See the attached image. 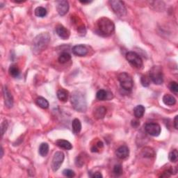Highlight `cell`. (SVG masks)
<instances>
[{"label": "cell", "instance_id": "cell-2", "mask_svg": "<svg viewBox=\"0 0 178 178\" xmlns=\"http://www.w3.org/2000/svg\"><path fill=\"white\" fill-rule=\"evenodd\" d=\"M70 102L73 107L79 112H85L87 109V102L85 96L82 92L75 91L71 94Z\"/></svg>", "mask_w": 178, "mask_h": 178}, {"label": "cell", "instance_id": "cell-24", "mask_svg": "<svg viewBox=\"0 0 178 178\" xmlns=\"http://www.w3.org/2000/svg\"><path fill=\"white\" fill-rule=\"evenodd\" d=\"M36 104L40 106V108L46 109L49 107V102L45 98H44L43 97H40L36 99Z\"/></svg>", "mask_w": 178, "mask_h": 178}, {"label": "cell", "instance_id": "cell-30", "mask_svg": "<svg viewBox=\"0 0 178 178\" xmlns=\"http://www.w3.org/2000/svg\"><path fill=\"white\" fill-rule=\"evenodd\" d=\"M113 172L115 174V176H120L123 173V167L120 164H116L114 166V169H113Z\"/></svg>", "mask_w": 178, "mask_h": 178}, {"label": "cell", "instance_id": "cell-39", "mask_svg": "<svg viewBox=\"0 0 178 178\" xmlns=\"http://www.w3.org/2000/svg\"><path fill=\"white\" fill-rule=\"evenodd\" d=\"M177 118L178 116L177 115H176V117H175V119H174V127H175V128H176V129H177Z\"/></svg>", "mask_w": 178, "mask_h": 178}, {"label": "cell", "instance_id": "cell-33", "mask_svg": "<svg viewBox=\"0 0 178 178\" xmlns=\"http://www.w3.org/2000/svg\"><path fill=\"white\" fill-rule=\"evenodd\" d=\"M75 164L79 167H82L84 164V157H82L81 155L77 157L75 159Z\"/></svg>", "mask_w": 178, "mask_h": 178}, {"label": "cell", "instance_id": "cell-7", "mask_svg": "<svg viewBox=\"0 0 178 178\" xmlns=\"http://www.w3.org/2000/svg\"><path fill=\"white\" fill-rule=\"evenodd\" d=\"M126 59L134 68H137V69H141L143 66L141 57L134 52H127L126 54Z\"/></svg>", "mask_w": 178, "mask_h": 178}, {"label": "cell", "instance_id": "cell-35", "mask_svg": "<svg viewBox=\"0 0 178 178\" xmlns=\"http://www.w3.org/2000/svg\"><path fill=\"white\" fill-rule=\"evenodd\" d=\"M2 136H3V135L4 134V133L7 132V128H8V122L7 120H4V122L2 123Z\"/></svg>", "mask_w": 178, "mask_h": 178}, {"label": "cell", "instance_id": "cell-31", "mask_svg": "<svg viewBox=\"0 0 178 178\" xmlns=\"http://www.w3.org/2000/svg\"><path fill=\"white\" fill-rule=\"evenodd\" d=\"M141 83L143 87H149V85L150 84V77H148L146 75H143L141 77Z\"/></svg>", "mask_w": 178, "mask_h": 178}, {"label": "cell", "instance_id": "cell-10", "mask_svg": "<svg viewBox=\"0 0 178 178\" xmlns=\"http://www.w3.org/2000/svg\"><path fill=\"white\" fill-rule=\"evenodd\" d=\"M69 3L66 0H62V1L57 2V6H56V10L58 13L61 16H63L66 15L68 11H69Z\"/></svg>", "mask_w": 178, "mask_h": 178}, {"label": "cell", "instance_id": "cell-25", "mask_svg": "<svg viewBox=\"0 0 178 178\" xmlns=\"http://www.w3.org/2000/svg\"><path fill=\"white\" fill-rule=\"evenodd\" d=\"M38 152H39L40 156L42 157L47 156V155L49 152V145L47 143H43L40 145Z\"/></svg>", "mask_w": 178, "mask_h": 178}, {"label": "cell", "instance_id": "cell-4", "mask_svg": "<svg viewBox=\"0 0 178 178\" xmlns=\"http://www.w3.org/2000/svg\"><path fill=\"white\" fill-rule=\"evenodd\" d=\"M150 79L157 85H161L164 82V74L162 68L159 66H154L150 70Z\"/></svg>", "mask_w": 178, "mask_h": 178}, {"label": "cell", "instance_id": "cell-28", "mask_svg": "<svg viewBox=\"0 0 178 178\" xmlns=\"http://www.w3.org/2000/svg\"><path fill=\"white\" fill-rule=\"evenodd\" d=\"M178 159V153L177 150H173V151L169 153L168 155V159L170 160L171 162L176 163Z\"/></svg>", "mask_w": 178, "mask_h": 178}, {"label": "cell", "instance_id": "cell-11", "mask_svg": "<svg viewBox=\"0 0 178 178\" xmlns=\"http://www.w3.org/2000/svg\"><path fill=\"white\" fill-rule=\"evenodd\" d=\"M3 94H4V103L7 108L11 109L13 106V97L11 92L8 91L7 87H5L3 89Z\"/></svg>", "mask_w": 178, "mask_h": 178}, {"label": "cell", "instance_id": "cell-6", "mask_svg": "<svg viewBox=\"0 0 178 178\" xmlns=\"http://www.w3.org/2000/svg\"><path fill=\"white\" fill-rule=\"evenodd\" d=\"M113 11L119 17L124 16L127 14V8L124 3L120 0H111L109 1Z\"/></svg>", "mask_w": 178, "mask_h": 178}, {"label": "cell", "instance_id": "cell-12", "mask_svg": "<svg viewBox=\"0 0 178 178\" xmlns=\"http://www.w3.org/2000/svg\"><path fill=\"white\" fill-rule=\"evenodd\" d=\"M56 32L57 35L63 40H68L70 37V31L61 25H59L56 27Z\"/></svg>", "mask_w": 178, "mask_h": 178}, {"label": "cell", "instance_id": "cell-37", "mask_svg": "<svg viewBox=\"0 0 178 178\" xmlns=\"http://www.w3.org/2000/svg\"><path fill=\"white\" fill-rule=\"evenodd\" d=\"M91 177H95V178H102L103 176H102V175L100 173V172H96V173H93V176H91Z\"/></svg>", "mask_w": 178, "mask_h": 178}, {"label": "cell", "instance_id": "cell-16", "mask_svg": "<svg viewBox=\"0 0 178 178\" xmlns=\"http://www.w3.org/2000/svg\"><path fill=\"white\" fill-rule=\"evenodd\" d=\"M56 144L58 147L64 150H69L73 148L72 144H71L69 141L63 140V139H59V140H57L56 141Z\"/></svg>", "mask_w": 178, "mask_h": 178}, {"label": "cell", "instance_id": "cell-38", "mask_svg": "<svg viewBox=\"0 0 178 178\" xmlns=\"http://www.w3.org/2000/svg\"><path fill=\"white\" fill-rule=\"evenodd\" d=\"M139 125H140V123H139V121L136 120H134L132 121V127H137Z\"/></svg>", "mask_w": 178, "mask_h": 178}, {"label": "cell", "instance_id": "cell-5", "mask_svg": "<svg viewBox=\"0 0 178 178\" xmlns=\"http://www.w3.org/2000/svg\"><path fill=\"white\" fill-rule=\"evenodd\" d=\"M118 79L120 82L121 88L126 91H131L132 90L134 82L131 75L127 73H121L118 76Z\"/></svg>", "mask_w": 178, "mask_h": 178}, {"label": "cell", "instance_id": "cell-32", "mask_svg": "<svg viewBox=\"0 0 178 178\" xmlns=\"http://www.w3.org/2000/svg\"><path fill=\"white\" fill-rule=\"evenodd\" d=\"M169 89L176 95L178 93V85L176 82H171L169 84Z\"/></svg>", "mask_w": 178, "mask_h": 178}, {"label": "cell", "instance_id": "cell-17", "mask_svg": "<svg viewBox=\"0 0 178 178\" xmlns=\"http://www.w3.org/2000/svg\"><path fill=\"white\" fill-rule=\"evenodd\" d=\"M163 102L167 106H173L176 104V99L170 94H166L163 97Z\"/></svg>", "mask_w": 178, "mask_h": 178}, {"label": "cell", "instance_id": "cell-27", "mask_svg": "<svg viewBox=\"0 0 178 178\" xmlns=\"http://www.w3.org/2000/svg\"><path fill=\"white\" fill-rule=\"evenodd\" d=\"M142 153H143V156L144 157H148V158H151V157L155 156V152L152 148H145Z\"/></svg>", "mask_w": 178, "mask_h": 178}, {"label": "cell", "instance_id": "cell-15", "mask_svg": "<svg viewBox=\"0 0 178 178\" xmlns=\"http://www.w3.org/2000/svg\"><path fill=\"white\" fill-rule=\"evenodd\" d=\"M106 114V109L103 106H97L94 109L93 115L96 119H102L105 118V115Z\"/></svg>", "mask_w": 178, "mask_h": 178}, {"label": "cell", "instance_id": "cell-34", "mask_svg": "<svg viewBox=\"0 0 178 178\" xmlns=\"http://www.w3.org/2000/svg\"><path fill=\"white\" fill-rule=\"evenodd\" d=\"M63 174L64 176L68 177H73L75 176V172L72 170H70V169H65V170L63 171Z\"/></svg>", "mask_w": 178, "mask_h": 178}, {"label": "cell", "instance_id": "cell-9", "mask_svg": "<svg viewBox=\"0 0 178 178\" xmlns=\"http://www.w3.org/2000/svg\"><path fill=\"white\" fill-rule=\"evenodd\" d=\"M64 154L62 152H60V151L56 152L54 154L52 161V168L53 171L56 172L60 168L61 166L64 161Z\"/></svg>", "mask_w": 178, "mask_h": 178}, {"label": "cell", "instance_id": "cell-1", "mask_svg": "<svg viewBox=\"0 0 178 178\" xmlns=\"http://www.w3.org/2000/svg\"><path fill=\"white\" fill-rule=\"evenodd\" d=\"M51 37L48 33H41L35 36L31 44L32 52L35 54H40L47 48Z\"/></svg>", "mask_w": 178, "mask_h": 178}, {"label": "cell", "instance_id": "cell-3", "mask_svg": "<svg viewBox=\"0 0 178 178\" xmlns=\"http://www.w3.org/2000/svg\"><path fill=\"white\" fill-rule=\"evenodd\" d=\"M97 28L101 34L105 35H109L114 33L115 25L110 19L102 17L97 21Z\"/></svg>", "mask_w": 178, "mask_h": 178}, {"label": "cell", "instance_id": "cell-21", "mask_svg": "<svg viewBox=\"0 0 178 178\" xmlns=\"http://www.w3.org/2000/svg\"><path fill=\"white\" fill-rule=\"evenodd\" d=\"M110 92H108L104 89H101V90L98 91L96 93V97L97 100H99L100 101H105L106 100L109 99V93Z\"/></svg>", "mask_w": 178, "mask_h": 178}, {"label": "cell", "instance_id": "cell-23", "mask_svg": "<svg viewBox=\"0 0 178 178\" xmlns=\"http://www.w3.org/2000/svg\"><path fill=\"white\" fill-rule=\"evenodd\" d=\"M71 59V56L68 52H62L61 54H60V56H59L58 60L59 61L60 63H66L67 62H68L69 61H70Z\"/></svg>", "mask_w": 178, "mask_h": 178}, {"label": "cell", "instance_id": "cell-41", "mask_svg": "<svg viewBox=\"0 0 178 178\" xmlns=\"http://www.w3.org/2000/svg\"><path fill=\"white\" fill-rule=\"evenodd\" d=\"M1 152H2V155H1V158H2L3 155H4V150H3V148L2 147V149H1Z\"/></svg>", "mask_w": 178, "mask_h": 178}, {"label": "cell", "instance_id": "cell-14", "mask_svg": "<svg viewBox=\"0 0 178 178\" xmlns=\"http://www.w3.org/2000/svg\"><path fill=\"white\" fill-rule=\"evenodd\" d=\"M73 53L76 56H84L88 54V49L84 44H77L73 47Z\"/></svg>", "mask_w": 178, "mask_h": 178}, {"label": "cell", "instance_id": "cell-29", "mask_svg": "<svg viewBox=\"0 0 178 178\" xmlns=\"http://www.w3.org/2000/svg\"><path fill=\"white\" fill-rule=\"evenodd\" d=\"M104 146V144L101 141H99L97 142V143H96V145H93V146L91 147V152H98L99 150L100 149H102Z\"/></svg>", "mask_w": 178, "mask_h": 178}, {"label": "cell", "instance_id": "cell-26", "mask_svg": "<svg viewBox=\"0 0 178 178\" xmlns=\"http://www.w3.org/2000/svg\"><path fill=\"white\" fill-rule=\"evenodd\" d=\"M34 13L35 16L38 17H44V16H46L47 12L46 8L42 7H38L35 9Z\"/></svg>", "mask_w": 178, "mask_h": 178}, {"label": "cell", "instance_id": "cell-22", "mask_svg": "<svg viewBox=\"0 0 178 178\" xmlns=\"http://www.w3.org/2000/svg\"><path fill=\"white\" fill-rule=\"evenodd\" d=\"M8 71H9L10 75L13 77L14 78H17L20 76V70L19 69V68L17 67V66H16V65H15V64L11 65Z\"/></svg>", "mask_w": 178, "mask_h": 178}, {"label": "cell", "instance_id": "cell-8", "mask_svg": "<svg viewBox=\"0 0 178 178\" xmlns=\"http://www.w3.org/2000/svg\"><path fill=\"white\" fill-rule=\"evenodd\" d=\"M144 129L148 134L152 136H158L162 132L161 126L158 123H148L144 125Z\"/></svg>", "mask_w": 178, "mask_h": 178}, {"label": "cell", "instance_id": "cell-19", "mask_svg": "<svg viewBox=\"0 0 178 178\" xmlns=\"http://www.w3.org/2000/svg\"><path fill=\"white\" fill-rule=\"evenodd\" d=\"M68 96H69V93L66 89L61 88L57 91V97L61 102H66L68 99Z\"/></svg>", "mask_w": 178, "mask_h": 178}, {"label": "cell", "instance_id": "cell-36", "mask_svg": "<svg viewBox=\"0 0 178 178\" xmlns=\"http://www.w3.org/2000/svg\"><path fill=\"white\" fill-rule=\"evenodd\" d=\"M77 31H78V32H79V34H82L84 35H85L86 32H87V31H86V28H85L84 25H82V26H79Z\"/></svg>", "mask_w": 178, "mask_h": 178}, {"label": "cell", "instance_id": "cell-13", "mask_svg": "<svg viewBox=\"0 0 178 178\" xmlns=\"http://www.w3.org/2000/svg\"><path fill=\"white\" fill-rule=\"evenodd\" d=\"M129 155V150L128 147H127L126 145H123L118 148V149L115 151V155L120 159H124L127 158Z\"/></svg>", "mask_w": 178, "mask_h": 178}, {"label": "cell", "instance_id": "cell-18", "mask_svg": "<svg viewBox=\"0 0 178 178\" xmlns=\"http://www.w3.org/2000/svg\"><path fill=\"white\" fill-rule=\"evenodd\" d=\"M145 109L143 105H139L135 106V108L134 109V116L136 118H141L143 116V115L145 114Z\"/></svg>", "mask_w": 178, "mask_h": 178}, {"label": "cell", "instance_id": "cell-40", "mask_svg": "<svg viewBox=\"0 0 178 178\" xmlns=\"http://www.w3.org/2000/svg\"><path fill=\"white\" fill-rule=\"evenodd\" d=\"M92 1H80V3H82V4H90V3H91Z\"/></svg>", "mask_w": 178, "mask_h": 178}, {"label": "cell", "instance_id": "cell-20", "mask_svg": "<svg viewBox=\"0 0 178 178\" xmlns=\"http://www.w3.org/2000/svg\"><path fill=\"white\" fill-rule=\"evenodd\" d=\"M72 129L73 132L75 134H78L81 132L82 129V123L77 118L74 119L72 123Z\"/></svg>", "mask_w": 178, "mask_h": 178}]
</instances>
